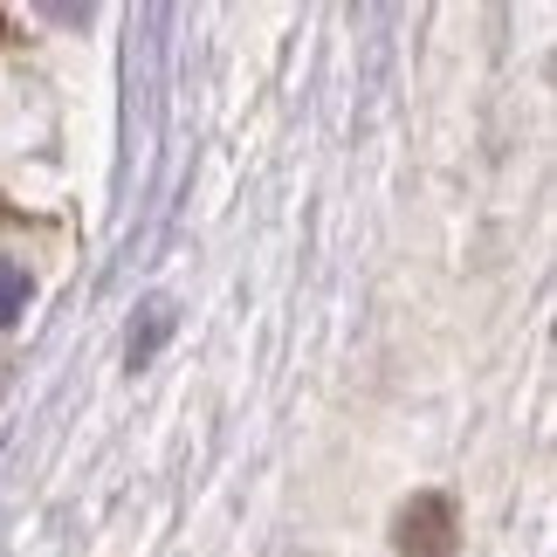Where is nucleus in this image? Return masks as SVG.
<instances>
[{"label":"nucleus","instance_id":"nucleus-3","mask_svg":"<svg viewBox=\"0 0 557 557\" xmlns=\"http://www.w3.org/2000/svg\"><path fill=\"white\" fill-rule=\"evenodd\" d=\"M28 296H35L28 269H21V262H8V255H0V324H14V317L28 310Z\"/></svg>","mask_w":557,"mask_h":557},{"label":"nucleus","instance_id":"nucleus-2","mask_svg":"<svg viewBox=\"0 0 557 557\" xmlns=\"http://www.w3.org/2000/svg\"><path fill=\"white\" fill-rule=\"evenodd\" d=\"M165 337H173V304H145V324H132V366H152Z\"/></svg>","mask_w":557,"mask_h":557},{"label":"nucleus","instance_id":"nucleus-1","mask_svg":"<svg viewBox=\"0 0 557 557\" xmlns=\"http://www.w3.org/2000/svg\"><path fill=\"white\" fill-rule=\"evenodd\" d=\"M399 557H455V503L413 496L399 509Z\"/></svg>","mask_w":557,"mask_h":557}]
</instances>
